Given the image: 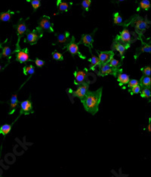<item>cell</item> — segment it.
I'll return each mask as SVG.
<instances>
[{"mask_svg": "<svg viewBox=\"0 0 151 177\" xmlns=\"http://www.w3.org/2000/svg\"><path fill=\"white\" fill-rule=\"evenodd\" d=\"M102 87L94 91H88L83 99L81 100L86 112L91 115H95L98 112L99 105L101 101Z\"/></svg>", "mask_w": 151, "mask_h": 177, "instance_id": "6da1fadb", "label": "cell"}, {"mask_svg": "<svg viewBox=\"0 0 151 177\" xmlns=\"http://www.w3.org/2000/svg\"><path fill=\"white\" fill-rule=\"evenodd\" d=\"M132 25L134 26L135 32L139 36H141L148 29V22L147 20H143L141 17L137 16L134 21H132Z\"/></svg>", "mask_w": 151, "mask_h": 177, "instance_id": "7a4b0ae2", "label": "cell"}, {"mask_svg": "<svg viewBox=\"0 0 151 177\" xmlns=\"http://www.w3.org/2000/svg\"><path fill=\"white\" fill-rule=\"evenodd\" d=\"M99 67V72L98 75L101 76H105L107 75H113V76L116 77L119 73L122 72V70L121 69H115L110 67L109 63L106 64H100L98 65Z\"/></svg>", "mask_w": 151, "mask_h": 177, "instance_id": "3957f363", "label": "cell"}, {"mask_svg": "<svg viewBox=\"0 0 151 177\" xmlns=\"http://www.w3.org/2000/svg\"><path fill=\"white\" fill-rule=\"evenodd\" d=\"M115 40L124 43V44H129V45H130L132 42H134L135 41V39H132V35H131V32H129L127 28L124 29L123 30L120 32V34L116 36Z\"/></svg>", "mask_w": 151, "mask_h": 177, "instance_id": "277c9868", "label": "cell"}, {"mask_svg": "<svg viewBox=\"0 0 151 177\" xmlns=\"http://www.w3.org/2000/svg\"><path fill=\"white\" fill-rule=\"evenodd\" d=\"M88 87H89L88 84L86 83V82H84V83L82 84V85H79L77 89L76 90H74V91H73V97H78V98H79L80 100L83 99L85 97V96L86 95V94H87L88 91Z\"/></svg>", "mask_w": 151, "mask_h": 177, "instance_id": "5b68a950", "label": "cell"}, {"mask_svg": "<svg viewBox=\"0 0 151 177\" xmlns=\"http://www.w3.org/2000/svg\"><path fill=\"white\" fill-rule=\"evenodd\" d=\"M129 47H130V45H129V44H125L119 41L114 40V42H113V43L111 45V49L113 51H118L119 53V54H120V56L122 57H123L125 50L128 49Z\"/></svg>", "mask_w": 151, "mask_h": 177, "instance_id": "8992f818", "label": "cell"}, {"mask_svg": "<svg viewBox=\"0 0 151 177\" xmlns=\"http://www.w3.org/2000/svg\"><path fill=\"white\" fill-rule=\"evenodd\" d=\"M39 26H40V29H43V30H45L49 32H54L53 24L51 23L50 18L48 16H44V17L41 19V21L39 23Z\"/></svg>", "mask_w": 151, "mask_h": 177, "instance_id": "52a82bcc", "label": "cell"}, {"mask_svg": "<svg viewBox=\"0 0 151 177\" xmlns=\"http://www.w3.org/2000/svg\"><path fill=\"white\" fill-rule=\"evenodd\" d=\"M34 113L32 106V102L30 100L23 101L21 103V110H20V115H30Z\"/></svg>", "mask_w": 151, "mask_h": 177, "instance_id": "ba28073f", "label": "cell"}, {"mask_svg": "<svg viewBox=\"0 0 151 177\" xmlns=\"http://www.w3.org/2000/svg\"><path fill=\"white\" fill-rule=\"evenodd\" d=\"M113 56H114V52L113 51L98 52V59H99L101 64L108 63L112 58H113Z\"/></svg>", "mask_w": 151, "mask_h": 177, "instance_id": "9c48e42d", "label": "cell"}, {"mask_svg": "<svg viewBox=\"0 0 151 177\" xmlns=\"http://www.w3.org/2000/svg\"><path fill=\"white\" fill-rule=\"evenodd\" d=\"M74 39H74V37H72V40L70 41V42L68 44H67L65 48H67V51H68L69 52H70V53L72 55L78 54L79 57H80L84 58V57H83V55L79 53L78 44H76V43L74 42V41H75Z\"/></svg>", "mask_w": 151, "mask_h": 177, "instance_id": "30bf717a", "label": "cell"}, {"mask_svg": "<svg viewBox=\"0 0 151 177\" xmlns=\"http://www.w3.org/2000/svg\"><path fill=\"white\" fill-rule=\"evenodd\" d=\"M29 56L28 54V49L27 48H24L23 50H20L17 52L16 54V60L18 61L19 63H24L26 62L29 61Z\"/></svg>", "mask_w": 151, "mask_h": 177, "instance_id": "8fae6325", "label": "cell"}, {"mask_svg": "<svg viewBox=\"0 0 151 177\" xmlns=\"http://www.w3.org/2000/svg\"><path fill=\"white\" fill-rule=\"evenodd\" d=\"M74 77H75V81H74V84L76 85H80L83 84L86 80V72L82 70H77L74 72Z\"/></svg>", "mask_w": 151, "mask_h": 177, "instance_id": "7c38bea8", "label": "cell"}, {"mask_svg": "<svg viewBox=\"0 0 151 177\" xmlns=\"http://www.w3.org/2000/svg\"><path fill=\"white\" fill-rule=\"evenodd\" d=\"M83 43L84 45L89 48L90 51H91V48L93 47V43H94V39L91 34H84L82 36L81 42H79V44Z\"/></svg>", "mask_w": 151, "mask_h": 177, "instance_id": "4fadbf2b", "label": "cell"}, {"mask_svg": "<svg viewBox=\"0 0 151 177\" xmlns=\"http://www.w3.org/2000/svg\"><path fill=\"white\" fill-rule=\"evenodd\" d=\"M40 37L38 29H35L33 32H30L27 34V41L30 44H35L37 43L38 39Z\"/></svg>", "mask_w": 151, "mask_h": 177, "instance_id": "5bb4252c", "label": "cell"}, {"mask_svg": "<svg viewBox=\"0 0 151 177\" xmlns=\"http://www.w3.org/2000/svg\"><path fill=\"white\" fill-rule=\"evenodd\" d=\"M117 81L119 82V85H127L130 81V76L125 73L120 72L117 75Z\"/></svg>", "mask_w": 151, "mask_h": 177, "instance_id": "9a60e30c", "label": "cell"}, {"mask_svg": "<svg viewBox=\"0 0 151 177\" xmlns=\"http://www.w3.org/2000/svg\"><path fill=\"white\" fill-rule=\"evenodd\" d=\"M19 101L17 99V94H13L11 97V100H10V106H11V111L9 114H13L14 111L17 109V106H18Z\"/></svg>", "mask_w": 151, "mask_h": 177, "instance_id": "2e32d148", "label": "cell"}, {"mask_svg": "<svg viewBox=\"0 0 151 177\" xmlns=\"http://www.w3.org/2000/svg\"><path fill=\"white\" fill-rule=\"evenodd\" d=\"M151 85V78L149 76H143L139 81V85L141 87V88L144 87H147L150 88Z\"/></svg>", "mask_w": 151, "mask_h": 177, "instance_id": "e0dca14e", "label": "cell"}, {"mask_svg": "<svg viewBox=\"0 0 151 177\" xmlns=\"http://www.w3.org/2000/svg\"><path fill=\"white\" fill-rule=\"evenodd\" d=\"M57 6L58 7V9L60 10V11L66 12L68 11L70 5H69V4L67 2H64L62 0H58L57 1Z\"/></svg>", "mask_w": 151, "mask_h": 177, "instance_id": "ac0fdd59", "label": "cell"}, {"mask_svg": "<svg viewBox=\"0 0 151 177\" xmlns=\"http://www.w3.org/2000/svg\"><path fill=\"white\" fill-rule=\"evenodd\" d=\"M27 30V27L24 23H21V24H19L17 27V34H18L19 36V39H20V37L22 36L25 33Z\"/></svg>", "mask_w": 151, "mask_h": 177, "instance_id": "d6986e66", "label": "cell"}, {"mask_svg": "<svg viewBox=\"0 0 151 177\" xmlns=\"http://www.w3.org/2000/svg\"><path fill=\"white\" fill-rule=\"evenodd\" d=\"M88 61H89L90 63H91V65H90V69H91V70H94L95 67H98V65L101 64L98 57L94 56V55L90 58L89 60H88Z\"/></svg>", "mask_w": 151, "mask_h": 177, "instance_id": "ffe728a7", "label": "cell"}, {"mask_svg": "<svg viewBox=\"0 0 151 177\" xmlns=\"http://www.w3.org/2000/svg\"><path fill=\"white\" fill-rule=\"evenodd\" d=\"M70 37V33L68 32H65L64 33H60L57 36L58 39V42L59 43H66Z\"/></svg>", "mask_w": 151, "mask_h": 177, "instance_id": "44dd1931", "label": "cell"}, {"mask_svg": "<svg viewBox=\"0 0 151 177\" xmlns=\"http://www.w3.org/2000/svg\"><path fill=\"white\" fill-rule=\"evenodd\" d=\"M11 130H12V124H5L0 128V134L6 136L10 133Z\"/></svg>", "mask_w": 151, "mask_h": 177, "instance_id": "7402d4cb", "label": "cell"}, {"mask_svg": "<svg viewBox=\"0 0 151 177\" xmlns=\"http://www.w3.org/2000/svg\"><path fill=\"white\" fill-rule=\"evenodd\" d=\"M14 14V12L9 11L7 12H4L0 14V21H3V22H7V21H10L12 18V15Z\"/></svg>", "mask_w": 151, "mask_h": 177, "instance_id": "603a6c76", "label": "cell"}, {"mask_svg": "<svg viewBox=\"0 0 151 177\" xmlns=\"http://www.w3.org/2000/svg\"><path fill=\"white\" fill-rule=\"evenodd\" d=\"M142 46L140 48H137V51H138V54H141L142 52H147V53H150L151 52V46L150 44H148L147 43H144L141 41Z\"/></svg>", "mask_w": 151, "mask_h": 177, "instance_id": "cb8c5ba5", "label": "cell"}, {"mask_svg": "<svg viewBox=\"0 0 151 177\" xmlns=\"http://www.w3.org/2000/svg\"><path fill=\"white\" fill-rule=\"evenodd\" d=\"M23 71H24V75H33L35 72V68L32 65H29V66H26L24 67L23 69Z\"/></svg>", "mask_w": 151, "mask_h": 177, "instance_id": "d4e9b609", "label": "cell"}, {"mask_svg": "<svg viewBox=\"0 0 151 177\" xmlns=\"http://www.w3.org/2000/svg\"><path fill=\"white\" fill-rule=\"evenodd\" d=\"M141 97L144 98H150L151 97V91L150 88L147 87H144L141 90Z\"/></svg>", "mask_w": 151, "mask_h": 177, "instance_id": "484cf974", "label": "cell"}, {"mask_svg": "<svg viewBox=\"0 0 151 177\" xmlns=\"http://www.w3.org/2000/svg\"><path fill=\"white\" fill-rule=\"evenodd\" d=\"M140 7L145 11H148V9L150 8V2L149 0H142L140 2Z\"/></svg>", "mask_w": 151, "mask_h": 177, "instance_id": "4316f807", "label": "cell"}, {"mask_svg": "<svg viewBox=\"0 0 151 177\" xmlns=\"http://www.w3.org/2000/svg\"><path fill=\"white\" fill-rule=\"evenodd\" d=\"M122 17H121L120 14L119 13H115L114 14V17H113V22L117 25H122Z\"/></svg>", "mask_w": 151, "mask_h": 177, "instance_id": "83f0119b", "label": "cell"}, {"mask_svg": "<svg viewBox=\"0 0 151 177\" xmlns=\"http://www.w3.org/2000/svg\"><path fill=\"white\" fill-rule=\"evenodd\" d=\"M108 63L110 67H112L113 68L119 69L120 67V62L118 60H116V59H114V58H112Z\"/></svg>", "mask_w": 151, "mask_h": 177, "instance_id": "f1b7e54d", "label": "cell"}, {"mask_svg": "<svg viewBox=\"0 0 151 177\" xmlns=\"http://www.w3.org/2000/svg\"><path fill=\"white\" fill-rule=\"evenodd\" d=\"M11 54H12V50H11V48L9 46L4 47L1 55L2 57H9V56Z\"/></svg>", "mask_w": 151, "mask_h": 177, "instance_id": "f546056e", "label": "cell"}, {"mask_svg": "<svg viewBox=\"0 0 151 177\" xmlns=\"http://www.w3.org/2000/svg\"><path fill=\"white\" fill-rule=\"evenodd\" d=\"M52 57H53L54 60H58V61L64 60V55L58 52V51H54L52 53Z\"/></svg>", "mask_w": 151, "mask_h": 177, "instance_id": "4dcf8cb0", "label": "cell"}, {"mask_svg": "<svg viewBox=\"0 0 151 177\" xmlns=\"http://www.w3.org/2000/svg\"><path fill=\"white\" fill-rule=\"evenodd\" d=\"M91 4V0H83V2H82V6H83V8L86 11H88Z\"/></svg>", "mask_w": 151, "mask_h": 177, "instance_id": "1f68e13d", "label": "cell"}, {"mask_svg": "<svg viewBox=\"0 0 151 177\" xmlns=\"http://www.w3.org/2000/svg\"><path fill=\"white\" fill-rule=\"evenodd\" d=\"M141 86H140V85H137L135 87H132V89H131V94H132V95H134V94H139V93L141 92Z\"/></svg>", "mask_w": 151, "mask_h": 177, "instance_id": "d6a6232c", "label": "cell"}, {"mask_svg": "<svg viewBox=\"0 0 151 177\" xmlns=\"http://www.w3.org/2000/svg\"><path fill=\"white\" fill-rule=\"evenodd\" d=\"M141 71L143 72L144 76H150L151 74V68L150 67H146L144 68L141 69Z\"/></svg>", "mask_w": 151, "mask_h": 177, "instance_id": "836d02e7", "label": "cell"}, {"mask_svg": "<svg viewBox=\"0 0 151 177\" xmlns=\"http://www.w3.org/2000/svg\"><path fill=\"white\" fill-rule=\"evenodd\" d=\"M137 85H139V81L137 80V79H132V80L129 81V83H128V86H129V87H131V88L135 87Z\"/></svg>", "mask_w": 151, "mask_h": 177, "instance_id": "e575fe53", "label": "cell"}, {"mask_svg": "<svg viewBox=\"0 0 151 177\" xmlns=\"http://www.w3.org/2000/svg\"><path fill=\"white\" fill-rule=\"evenodd\" d=\"M31 4H32V6H33V9H34L35 10H36L38 8L40 7L41 2H40V0H32Z\"/></svg>", "mask_w": 151, "mask_h": 177, "instance_id": "d590c367", "label": "cell"}, {"mask_svg": "<svg viewBox=\"0 0 151 177\" xmlns=\"http://www.w3.org/2000/svg\"><path fill=\"white\" fill-rule=\"evenodd\" d=\"M34 63H35V64H36L38 67H42L43 66L45 65V62L44 61V60H41V59H39V58H36V60H34Z\"/></svg>", "mask_w": 151, "mask_h": 177, "instance_id": "8d00e7d4", "label": "cell"}, {"mask_svg": "<svg viewBox=\"0 0 151 177\" xmlns=\"http://www.w3.org/2000/svg\"><path fill=\"white\" fill-rule=\"evenodd\" d=\"M118 2H123V1H125V0H116Z\"/></svg>", "mask_w": 151, "mask_h": 177, "instance_id": "74e56055", "label": "cell"}, {"mask_svg": "<svg viewBox=\"0 0 151 177\" xmlns=\"http://www.w3.org/2000/svg\"><path fill=\"white\" fill-rule=\"evenodd\" d=\"M2 70V66H1V65H0V72H1V70Z\"/></svg>", "mask_w": 151, "mask_h": 177, "instance_id": "f35d334b", "label": "cell"}, {"mask_svg": "<svg viewBox=\"0 0 151 177\" xmlns=\"http://www.w3.org/2000/svg\"><path fill=\"white\" fill-rule=\"evenodd\" d=\"M2 175V171H1V169H0V176Z\"/></svg>", "mask_w": 151, "mask_h": 177, "instance_id": "ab89813d", "label": "cell"}, {"mask_svg": "<svg viewBox=\"0 0 151 177\" xmlns=\"http://www.w3.org/2000/svg\"><path fill=\"white\" fill-rule=\"evenodd\" d=\"M2 48V44H1V42H0V48Z\"/></svg>", "mask_w": 151, "mask_h": 177, "instance_id": "60d3db41", "label": "cell"}]
</instances>
